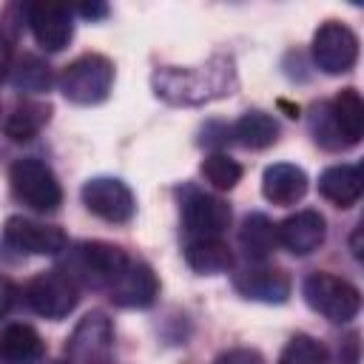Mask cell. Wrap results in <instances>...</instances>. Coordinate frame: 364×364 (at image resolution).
I'll list each match as a JSON object with an SVG mask.
<instances>
[{
	"label": "cell",
	"instance_id": "obj_1",
	"mask_svg": "<svg viewBox=\"0 0 364 364\" xmlns=\"http://www.w3.org/2000/svg\"><path fill=\"white\" fill-rule=\"evenodd\" d=\"M154 94L171 105H202L236 91V68L230 57H210L205 65L196 68H156Z\"/></svg>",
	"mask_w": 364,
	"mask_h": 364
},
{
	"label": "cell",
	"instance_id": "obj_2",
	"mask_svg": "<svg viewBox=\"0 0 364 364\" xmlns=\"http://www.w3.org/2000/svg\"><path fill=\"white\" fill-rule=\"evenodd\" d=\"M125 264H128V256L122 247L111 242H80L68 250L63 273L77 287L108 290Z\"/></svg>",
	"mask_w": 364,
	"mask_h": 364
},
{
	"label": "cell",
	"instance_id": "obj_3",
	"mask_svg": "<svg viewBox=\"0 0 364 364\" xmlns=\"http://www.w3.org/2000/svg\"><path fill=\"white\" fill-rule=\"evenodd\" d=\"M114 63L102 54H82L60 74V91L74 105H97L111 94Z\"/></svg>",
	"mask_w": 364,
	"mask_h": 364
},
{
	"label": "cell",
	"instance_id": "obj_4",
	"mask_svg": "<svg viewBox=\"0 0 364 364\" xmlns=\"http://www.w3.org/2000/svg\"><path fill=\"white\" fill-rule=\"evenodd\" d=\"M304 301L310 304V310L321 313L327 321H336V324H344L350 318L358 316L361 310V293L355 284H350L347 279L336 276V273H327V270H318V273H310L304 279Z\"/></svg>",
	"mask_w": 364,
	"mask_h": 364
},
{
	"label": "cell",
	"instance_id": "obj_5",
	"mask_svg": "<svg viewBox=\"0 0 364 364\" xmlns=\"http://www.w3.org/2000/svg\"><path fill=\"white\" fill-rule=\"evenodd\" d=\"M9 182H11L14 199L28 205L31 210H40V213L57 210L63 202V188H60L54 171L37 156L17 159L9 171Z\"/></svg>",
	"mask_w": 364,
	"mask_h": 364
},
{
	"label": "cell",
	"instance_id": "obj_6",
	"mask_svg": "<svg viewBox=\"0 0 364 364\" xmlns=\"http://www.w3.org/2000/svg\"><path fill=\"white\" fill-rule=\"evenodd\" d=\"M68 361L71 364H111L114 355V324L102 310H91L85 313L68 344H65Z\"/></svg>",
	"mask_w": 364,
	"mask_h": 364
},
{
	"label": "cell",
	"instance_id": "obj_7",
	"mask_svg": "<svg viewBox=\"0 0 364 364\" xmlns=\"http://www.w3.org/2000/svg\"><path fill=\"white\" fill-rule=\"evenodd\" d=\"M26 304L43 316V318H51V321H60L65 318L77 301H80V287L63 273V270H46L40 276H34L28 284H26Z\"/></svg>",
	"mask_w": 364,
	"mask_h": 364
},
{
	"label": "cell",
	"instance_id": "obj_8",
	"mask_svg": "<svg viewBox=\"0 0 364 364\" xmlns=\"http://www.w3.org/2000/svg\"><path fill=\"white\" fill-rule=\"evenodd\" d=\"M313 60L324 74H344L358 60V37L350 26L327 20L313 34Z\"/></svg>",
	"mask_w": 364,
	"mask_h": 364
},
{
	"label": "cell",
	"instance_id": "obj_9",
	"mask_svg": "<svg viewBox=\"0 0 364 364\" xmlns=\"http://www.w3.org/2000/svg\"><path fill=\"white\" fill-rule=\"evenodd\" d=\"M80 196H82V205L94 216H100V219H105L111 225L128 222L134 216V210H136V199H134L131 188L117 176H94V179H88L82 185Z\"/></svg>",
	"mask_w": 364,
	"mask_h": 364
},
{
	"label": "cell",
	"instance_id": "obj_10",
	"mask_svg": "<svg viewBox=\"0 0 364 364\" xmlns=\"http://www.w3.org/2000/svg\"><path fill=\"white\" fill-rule=\"evenodd\" d=\"M3 245L28 256H54L65 250L68 239L57 225H40L23 216H11L3 228Z\"/></svg>",
	"mask_w": 364,
	"mask_h": 364
},
{
	"label": "cell",
	"instance_id": "obj_11",
	"mask_svg": "<svg viewBox=\"0 0 364 364\" xmlns=\"http://www.w3.org/2000/svg\"><path fill=\"white\" fill-rule=\"evenodd\" d=\"M105 293H108V299L117 307L142 310V307H151L156 301V296H159V279H156V273L145 262L128 259V264L122 267V273L114 279V284Z\"/></svg>",
	"mask_w": 364,
	"mask_h": 364
},
{
	"label": "cell",
	"instance_id": "obj_12",
	"mask_svg": "<svg viewBox=\"0 0 364 364\" xmlns=\"http://www.w3.org/2000/svg\"><path fill=\"white\" fill-rule=\"evenodd\" d=\"M230 205L210 193H191L182 202V222L191 239H219L230 225Z\"/></svg>",
	"mask_w": 364,
	"mask_h": 364
},
{
	"label": "cell",
	"instance_id": "obj_13",
	"mask_svg": "<svg viewBox=\"0 0 364 364\" xmlns=\"http://www.w3.org/2000/svg\"><path fill=\"white\" fill-rule=\"evenodd\" d=\"M26 23L43 51H60L74 37V20L71 9L54 6V3H28L26 6Z\"/></svg>",
	"mask_w": 364,
	"mask_h": 364
},
{
	"label": "cell",
	"instance_id": "obj_14",
	"mask_svg": "<svg viewBox=\"0 0 364 364\" xmlns=\"http://www.w3.org/2000/svg\"><path fill=\"white\" fill-rule=\"evenodd\" d=\"M233 287L250 301L284 304L290 296V276L273 264H250L233 273Z\"/></svg>",
	"mask_w": 364,
	"mask_h": 364
},
{
	"label": "cell",
	"instance_id": "obj_15",
	"mask_svg": "<svg viewBox=\"0 0 364 364\" xmlns=\"http://www.w3.org/2000/svg\"><path fill=\"white\" fill-rule=\"evenodd\" d=\"M324 233H327V228H324V216L318 210H299L276 228L279 245L284 250H290L293 256H307V253L318 250V245L324 242Z\"/></svg>",
	"mask_w": 364,
	"mask_h": 364
},
{
	"label": "cell",
	"instance_id": "obj_16",
	"mask_svg": "<svg viewBox=\"0 0 364 364\" xmlns=\"http://www.w3.org/2000/svg\"><path fill=\"white\" fill-rule=\"evenodd\" d=\"M262 193L267 202L273 205H296L304 193H307V173L299 168V165H290V162H276L270 168H264V176H262Z\"/></svg>",
	"mask_w": 364,
	"mask_h": 364
},
{
	"label": "cell",
	"instance_id": "obj_17",
	"mask_svg": "<svg viewBox=\"0 0 364 364\" xmlns=\"http://www.w3.org/2000/svg\"><path fill=\"white\" fill-rule=\"evenodd\" d=\"M361 191H364V176L358 165H333L318 176V193L336 208L355 205Z\"/></svg>",
	"mask_w": 364,
	"mask_h": 364
},
{
	"label": "cell",
	"instance_id": "obj_18",
	"mask_svg": "<svg viewBox=\"0 0 364 364\" xmlns=\"http://www.w3.org/2000/svg\"><path fill=\"white\" fill-rule=\"evenodd\" d=\"M46 355V341L28 324H9L0 333L3 364H40Z\"/></svg>",
	"mask_w": 364,
	"mask_h": 364
},
{
	"label": "cell",
	"instance_id": "obj_19",
	"mask_svg": "<svg viewBox=\"0 0 364 364\" xmlns=\"http://www.w3.org/2000/svg\"><path fill=\"white\" fill-rule=\"evenodd\" d=\"M327 111H330V119L338 131V136L344 139V145H355L364 134V102H361V94L355 88H341L333 102H327Z\"/></svg>",
	"mask_w": 364,
	"mask_h": 364
},
{
	"label": "cell",
	"instance_id": "obj_20",
	"mask_svg": "<svg viewBox=\"0 0 364 364\" xmlns=\"http://www.w3.org/2000/svg\"><path fill=\"white\" fill-rule=\"evenodd\" d=\"M48 117H51V108H48L46 102L20 100V102H14V105L3 114L0 128H3V134H6L9 139L26 142V139H31V136L40 134V128L48 122Z\"/></svg>",
	"mask_w": 364,
	"mask_h": 364
},
{
	"label": "cell",
	"instance_id": "obj_21",
	"mask_svg": "<svg viewBox=\"0 0 364 364\" xmlns=\"http://www.w3.org/2000/svg\"><path fill=\"white\" fill-rule=\"evenodd\" d=\"M185 262L193 273L213 276V273H225L233 264V256L222 239H188Z\"/></svg>",
	"mask_w": 364,
	"mask_h": 364
},
{
	"label": "cell",
	"instance_id": "obj_22",
	"mask_svg": "<svg viewBox=\"0 0 364 364\" xmlns=\"http://www.w3.org/2000/svg\"><path fill=\"white\" fill-rule=\"evenodd\" d=\"M230 134H233V139L239 145L262 151V148H270L279 139V122L264 111H247V114H242L236 119Z\"/></svg>",
	"mask_w": 364,
	"mask_h": 364
},
{
	"label": "cell",
	"instance_id": "obj_23",
	"mask_svg": "<svg viewBox=\"0 0 364 364\" xmlns=\"http://www.w3.org/2000/svg\"><path fill=\"white\" fill-rule=\"evenodd\" d=\"M239 245L245 250L247 259H267L273 253V247L279 245V236H276V225L264 216V213H250L245 216L242 228H239Z\"/></svg>",
	"mask_w": 364,
	"mask_h": 364
},
{
	"label": "cell",
	"instance_id": "obj_24",
	"mask_svg": "<svg viewBox=\"0 0 364 364\" xmlns=\"http://www.w3.org/2000/svg\"><path fill=\"white\" fill-rule=\"evenodd\" d=\"M9 82L17 91H26V94H43V91L51 88L54 77H51L48 63H43L34 54H23L9 65Z\"/></svg>",
	"mask_w": 364,
	"mask_h": 364
},
{
	"label": "cell",
	"instance_id": "obj_25",
	"mask_svg": "<svg viewBox=\"0 0 364 364\" xmlns=\"http://www.w3.org/2000/svg\"><path fill=\"white\" fill-rule=\"evenodd\" d=\"M279 364H330V361H327V350L321 341H316L307 333H296L284 344Z\"/></svg>",
	"mask_w": 364,
	"mask_h": 364
},
{
	"label": "cell",
	"instance_id": "obj_26",
	"mask_svg": "<svg viewBox=\"0 0 364 364\" xmlns=\"http://www.w3.org/2000/svg\"><path fill=\"white\" fill-rule=\"evenodd\" d=\"M202 176L216 188V191H230L242 179V165L230 159L228 154H208L202 159Z\"/></svg>",
	"mask_w": 364,
	"mask_h": 364
},
{
	"label": "cell",
	"instance_id": "obj_27",
	"mask_svg": "<svg viewBox=\"0 0 364 364\" xmlns=\"http://www.w3.org/2000/svg\"><path fill=\"white\" fill-rule=\"evenodd\" d=\"M310 131H313V139H316L321 148H327V151H341V148H347V145H344V139L338 136V131H336L333 119H330L327 105H316V108H313Z\"/></svg>",
	"mask_w": 364,
	"mask_h": 364
},
{
	"label": "cell",
	"instance_id": "obj_28",
	"mask_svg": "<svg viewBox=\"0 0 364 364\" xmlns=\"http://www.w3.org/2000/svg\"><path fill=\"white\" fill-rule=\"evenodd\" d=\"M213 364H264V358H262V353L253 350V347H233V350L216 355Z\"/></svg>",
	"mask_w": 364,
	"mask_h": 364
},
{
	"label": "cell",
	"instance_id": "obj_29",
	"mask_svg": "<svg viewBox=\"0 0 364 364\" xmlns=\"http://www.w3.org/2000/svg\"><path fill=\"white\" fill-rule=\"evenodd\" d=\"M14 299H17V287L11 284V279L0 276V318L14 307Z\"/></svg>",
	"mask_w": 364,
	"mask_h": 364
},
{
	"label": "cell",
	"instance_id": "obj_30",
	"mask_svg": "<svg viewBox=\"0 0 364 364\" xmlns=\"http://www.w3.org/2000/svg\"><path fill=\"white\" fill-rule=\"evenodd\" d=\"M338 361L341 364H358V333H353L347 341H341Z\"/></svg>",
	"mask_w": 364,
	"mask_h": 364
},
{
	"label": "cell",
	"instance_id": "obj_31",
	"mask_svg": "<svg viewBox=\"0 0 364 364\" xmlns=\"http://www.w3.org/2000/svg\"><path fill=\"white\" fill-rule=\"evenodd\" d=\"M77 14H82V17H88V20H100V17H105V14H108V6H102V3L77 6Z\"/></svg>",
	"mask_w": 364,
	"mask_h": 364
},
{
	"label": "cell",
	"instance_id": "obj_32",
	"mask_svg": "<svg viewBox=\"0 0 364 364\" xmlns=\"http://www.w3.org/2000/svg\"><path fill=\"white\" fill-rule=\"evenodd\" d=\"M54 364H71V361H54Z\"/></svg>",
	"mask_w": 364,
	"mask_h": 364
},
{
	"label": "cell",
	"instance_id": "obj_33",
	"mask_svg": "<svg viewBox=\"0 0 364 364\" xmlns=\"http://www.w3.org/2000/svg\"><path fill=\"white\" fill-rule=\"evenodd\" d=\"M0 364H3V358H0Z\"/></svg>",
	"mask_w": 364,
	"mask_h": 364
}]
</instances>
